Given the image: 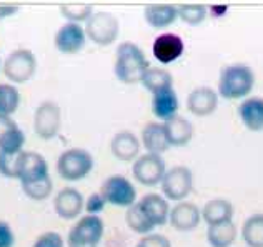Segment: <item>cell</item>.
I'll return each instance as SVG.
<instances>
[{
    "instance_id": "26",
    "label": "cell",
    "mask_w": 263,
    "mask_h": 247,
    "mask_svg": "<svg viewBox=\"0 0 263 247\" xmlns=\"http://www.w3.org/2000/svg\"><path fill=\"white\" fill-rule=\"evenodd\" d=\"M140 84L152 94H155L158 91H163V89L174 87V77H172V74L168 70H165V68L150 67L148 70L145 72Z\"/></svg>"
},
{
    "instance_id": "13",
    "label": "cell",
    "mask_w": 263,
    "mask_h": 247,
    "mask_svg": "<svg viewBox=\"0 0 263 247\" xmlns=\"http://www.w3.org/2000/svg\"><path fill=\"white\" fill-rule=\"evenodd\" d=\"M53 209L60 219L73 221V219H77L82 214V210L85 209V199L77 189L65 187L55 196Z\"/></svg>"
},
{
    "instance_id": "14",
    "label": "cell",
    "mask_w": 263,
    "mask_h": 247,
    "mask_svg": "<svg viewBox=\"0 0 263 247\" xmlns=\"http://www.w3.org/2000/svg\"><path fill=\"white\" fill-rule=\"evenodd\" d=\"M170 224L175 231L180 232H190L198 227L200 221H202V210L193 202H177L174 207L170 209Z\"/></svg>"
},
{
    "instance_id": "16",
    "label": "cell",
    "mask_w": 263,
    "mask_h": 247,
    "mask_svg": "<svg viewBox=\"0 0 263 247\" xmlns=\"http://www.w3.org/2000/svg\"><path fill=\"white\" fill-rule=\"evenodd\" d=\"M189 111L197 117H206L217 111L218 107V92L212 87H197L189 94L186 99Z\"/></svg>"
},
{
    "instance_id": "2",
    "label": "cell",
    "mask_w": 263,
    "mask_h": 247,
    "mask_svg": "<svg viewBox=\"0 0 263 247\" xmlns=\"http://www.w3.org/2000/svg\"><path fill=\"white\" fill-rule=\"evenodd\" d=\"M255 74L247 64H232L221 68L218 79V94L227 100L248 97L253 91Z\"/></svg>"
},
{
    "instance_id": "39",
    "label": "cell",
    "mask_w": 263,
    "mask_h": 247,
    "mask_svg": "<svg viewBox=\"0 0 263 247\" xmlns=\"http://www.w3.org/2000/svg\"><path fill=\"white\" fill-rule=\"evenodd\" d=\"M20 10L18 5H0V19L12 17Z\"/></svg>"
},
{
    "instance_id": "40",
    "label": "cell",
    "mask_w": 263,
    "mask_h": 247,
    "mask_svg": "<svg viewBox=\"0 0 263 247\" xmlns=\"http://www.w3.org/2000/svg\"><path fill=\"white\" fill-rule=\"evenodd\" d=\"M2 65H4V64H2V62H0V68H2Z\"/></svg>"
},
{
    "instance_id": "34",
    "label": "cell",
    "mask_w": 263,
    "mask_h": 247,
    "mask_svg": "<svg viewBox=\"0 0 263 247\" xmlns=\"http://www.w3.org/2000/svg\"><path fill=\"white\" fill-rule=\"evenodd\" d=\"M32 247H64V237L55 231H47L35 239Z\"/></svg>"
},
{
    "instance_id": "28",
    "label": "cell",
    "mask_w": 263,
    "mask_h": 247,
    "mask_svg": "<svg viewBox=\"0 0 263 247\" xmlns=\"http://www.w3.org/2000/svg\"><path fill=\"white\" fill-rule=\"evenodd\" d=\"M125 221L128 227L137 232V234H145L147 236L148 232H152L155 229V225L150 222V219L145 216V212L142 210V207L138 205V201L132 205V207L127 209V214H125Z\"/></svg>"
},
{
    "instance_id": "22",
    "label": "cell",
    "mask_w": 263,
    "mask_h": 247,
    "mask_svg": "<svg viewBox=\"0 0 263 247\" xmlns=\"http://www.w3.org/2000/svg\"><path fill=\"white\" fill-rule=\"evenodd\" d=\"M238 115L248 130L260 132L263 130V99L247 97L238 107Z\"/></svg>"
},
{
    "instance_id": "24",
    "label": "cell",
    "mask_w": 263,
    "mask_h": 247,
    "mask_svg": "<svg viewBox=\"0 0 263 247\" xmlns=\"http://www.w3.org/2000/svg\"><path fill=\"white\" fill-rule=\"evenodd\" d=\"M202 219L209 225H217L223 222H230L233 219V205L228 199H212L202 209Z\"/></svg>"
},
{
    "instance_id": "3",
    "label": "cell",
    "mask_w": 263,
    "mask_h": 247,
    "mask_svg": "<svg viewBox=\"0 0 263 247\" xmlns=\"http://www.w3.org/2000/svg\"><path fill=\"white\" fill-rule=\"evenodd\" d=\"M93 169V157L85 149L72 147L64 150L57 159V172L67 182L85 179Z\"/></svg>"
},
{
    "instance_id": "30",
    "label": "cell",
    "mask_w": 263,
    "mask_h": 247,
    "mask_svg": "<svg viewBox=\"0 0 263 247\" xmlns=\"http://www.w3.org/2000/svg\"><path fill=\"white\" fill-rule=\"evenodd\" d=\"M22 185V190L24 194L32 199V201H45V199L50 197L52 190H53V182H52V177L48 175L42 181H35V182H29V184H20Z\"/></svg>"
},
{
    "instance_id": "33",
    "label": "cell",
    "mask_w": 263,
    "mask_h": 247,
    "mask_svg": "<svg viewBox=\"0 0 263 247\" xmlns=\"http://www.w3.org/2000/svg\"><path fill=\"white\" fill-rule=\"evenodd\" d=\"M18 155H10L0 152V175L7 177V179H17V164Z\"/></svg>"
},
{
    "instance_id": "32",
    "label": "cell",
    "mask_w": 263,
    "mask_h": 247,
    "mask_svg": "<svg viewBox=\"0 0 263 247\" xmlns=\"http://www.w3.org/2000/svg\"><path fill=\"white\" fill-rule=\"evenodd\" d=\"M178 7V19H182L189 25L202 24L206 17V7L202 4H182Z\"/></svg>"
},
{
    "instance_id": "8",
    "label": "cell",
    "mask_w": 263,
    "mask_h": 247,
    "mask_svg": "<svg viewBox=\"0 0 263 247\" xmlns=\"http://www.w3.org/2000/svg\"><path fill=\"white\" fill-rule=\"evenodd\" d=\"M100 194L105 202L115 207H132L137 202V190L127 177L123 175H110L103 181L100 187Z\"/></svg>"
},
{
    "instance_id": "38",
    "label": "cell",
    "mask_w": 263,
    "mask_h": 247,
    "mask_svg": "<svg viewBox=\"0 0 263 247\" xmlns=\"http://www.w3.org/2000/svg\"><path fill=\"white\" fill-rule=\"evenodd\" d=\"M18 126L15 120H12V117H0V142H2L12 130H15Z\"/></svg>"
},
{
    "instance_id": "21",
    "label": "cell",
    "mask_w": 263,
    "mask_h": 247,
    "mask_svg": "<svg viewBox=\"0 0 263 247\" xmlns=\"http://www.w3.org/2000/svg\"><path fill=\"white\" fill-rule=\"evenodd\" d=\"M142 144L148 154L162 155L165 150H168L170 144L167 139V134H165L163 123L148 122L142 130Z\"/></svg>"
},
{
    "instance_id": "1",
    "label": "cell",
    "mask_w": 263,
    "mask_h": 247,
    "mask_svg": "<svg viewBox=\"0 0 263 247\" xmlns=\"http://www.w3.org/2000/svg\"><path fill=\"white\" fill-rule=\"evenodd\" d=\"M150 68V64L145 57L143 50L134 42H122L117 47L114 72L115 77L122 84L134 85L140 84L145 72Z\"/></svg>"
},
{
    "instance_id": "12",
    "label": "cell",
    "mask_w": 263,
    "mask_h": 247,
    "mask_svg": "<svg viewBox=\"0 0 263 247\" xmlns=\"http://www.w3.org/2000/svg\"><path fill=\"white\" fill-rule=\"evenodd\" d=\"M85 42H87L85 27L73 22H65L53 37L55 49L60 54H65V56H72V54L80 52L84 49Z\"/></svg>"
},
{
    "instance_id": "19",
    "label": "cell",
    "mask_w": 263,
    "mask_h": 247,
    "mask_svg": "<svg viewBox=\"0 0 263 247\" xmlns=\"http://www.w3.org/2000/svg\"><path fill=\"white\" fill-rule=\"evenodd\" d=\"M138 205H140L142 210L145 212V216L150 219V222L154 224L155 227L167 224V221L170 219V207H168L167 199L158 194L143 196L140 201H138Z\"/></svg>"
},
{
    "instance_id": "10",
    "label": "cell",
    "mask_w": 263,
    "mask_h": 247,
    "mask_svg": "<svg viewBox=\"0 0 263 247\" xmlns=\"http://www.w3.org/2000/svg\"><path fill=\"white\" fill-rule=\"evenodd\" d=\"M193 189V174L189 167L175 166L167 170L162 181V192L168 201L182 202Z\"/></svg>"
},
{
    "instance_id": "17",
    "label": "cell",
    "mask_w": 263,
    "mask_h": 247,
    "mask_svg": "<svg viewBox=\"0 0 263 247\" xmlns=\"http://www.w3.org/2000/svg\"><path fill=\"white\" fill-rule=\"evenodd\" d=\"M110 150H112L115 159L122 162L137 161L138 152H140V140L130 130H120V132L114 135L112 142H110Z\"/></svg>"
},
{
    "instance_id": "37",
    "label": "cell",
    "mask_w": 263,
    "mask_h": 247,
    "mask_svg": "<svg viewBox=\"0 0 263 247\" xmlns=\"http://www.w3.org/2000/svg\"><path fill=\"white\" fill-rule=\"evenodd\" d=\"M15 245V234L9 222L0 221V247H13Z\"/></svg>"
},
{
    "instance_id": "20",
    "label": "cell",
    "mask_w": 263,
    "mask_h": 247,
    "mask_svg": "<svg viewBox=\"0 0 263 247\" xmlns=\"http://www.w3.org/2000/svg\"><path fill=\"white\" fill-rule=\"evenodd\" d=\"M178 97L177 92L174 91V87L163 89V91H158L154 94L152 97V112L157 119L160 120H168L174 115L178 114Z\"/></svg>"
},
{
    "instance_id": "36",
    "label": "cell",
    "mask_w": 263,
    "mask_h": 247,
    "mask_svg": "<svg viewBox=\"0 0 263 247\" xmlns=\"http://www.w3.org/2000/svg\"><path fill=\"white\" fill-rule=\"evenodd\" d=\"M105 199L100 194V192H95V194L90 196L87 201H85V210L87 214H92V216H99L100 212L105 209Z\"/></svg>"
},
{
    "instance_id": "18",
    "label": "cell",
    "mask_w": 263,
    "mask_h": 247,
    "mask_svg": "<svg viewBox=\"0 0 263 247\" xmlns=\"http://www.w3.org/2000/svg\"><path fill=\"white\" fill-rule=\"evenodd\" d=\"M165 127V134H167V139L170 147H182L186 146L192 137H193V126L189 119H185L183 115H174L172 119L163 122Z\"/></svg>"
},
{
    "instance_id": "29",
    "label": "cell",
    "mask_w": 263,
    "mask_h": 247,
    "mask_svg": "<svg viewBox=\"0 0 263 247\" xmlns=\"http://www.w3.org/2000/svg\"><path fill=\"white\" fill-rule=\"evenodd\" d=\"M20 92L12 84H0V117H10L18 109Z\"/></svg>"
},
{
    "instance_id": "5",
    "label": "cell",
    "mask_w": 263,
    "mask_h": 247,
    "mask_svg": "<svg viewBox=\"0 0 263 247\" xmlns=\"http://www.w3.org/2000/svg\"><path fill=\"white\" fill-rule=\"evenodd\" d=\"M4 75L9 79V84H25L29 82L37 70L35 54L29 49H17L10 52L2 65Z\"/></svg>"
},
{
    "instance_id": "7",
    "label": "cell",
    "mask_w": 263,
    "mask_h": 247,
    "mask_svg": "<svg viewBox=\"0 0 263 247\" xmlns=\"http://www.w3.org/2000/svg\"><path fill=\"white\" fill-rule=\"evenodd\" d=\"M62 127L60 105L53 100H44L33 114V130L39 139L52 140L59 135Z\"/></svg>"
},
{
    "instance_id": "31",
    "label": "cell",
    "mask_w": 263,
    "mask_h": 247,
    "mask_svg": "<svg viewBox=\"0 0 263 247\" xmlns=\"http://www.w3.org/2000/svg\"><path fill=\"white\" fill-rule=\"evenodd\" d=\"M60 13L67 19V22L82 24L93 15V7L88 4H65L60 5Z\"/></svg>"
},
{
    "instance_id": "27",
    "label": "cell",
    "mask_w": 263,
    "mask_h": 247,
    "mask_svg": "<svg viewBox=\"0 0 263 247\" xmlns=\"http://www.w3.org/2000/svg\"><path fill=\"white\" fill-rule=\"evenodd\" d=\"M241 237L248 247H263V214H253L243 222Z\"/></svg>"
},
{
    "instance_id": "25",
    "label": "cell",
    "mask_w": 263,
    "mask_h": 247,
    "mask_svg": "<svg viewBox=\"0 0 263 247\" xmlns=\"http://www.w3.org/2000/svg\"><path fill=\"white\" fill-rule=\"evenodd\" d=\"M237 239V227L233 221L209 225L206 229V241L212 247H230Z\"/></svg>"
},
{
    "instance_id": "6",
    "label": "cell",
    "mask_w": 263,
    "mask_h": 247,
    "mask_svg": "<svg viewBox=\"0 0 263 247\" xmlns=\"http://www.w3.org/2000/svg\"><path fill=\"white\" fill-rule=\"evenodd\" d=\"M85 33L95 45H112L120 33V22L110 12H93V15L85 22Z\"/></svg>"
},
{
    "instance_id": "15",
    "label": "cell",
    "mask_w": 263,
    "mask_h": 247,
    "mask_svg": "<svg viewBox=\"0 0 263 247\" xmlns=\"http://www.w3.org/2000/svg\"><path fill=\"white\" fill-rule=\"evenodd\" d=\"M185 50V42L182 37L177 36V33H162L154 40V45H152V52H154V57L162 62V64H172L177 59L183 56Z\"/></svg>"
},
{
    "instance_id": "11",
    "label": "cell",
    "mask_w": 263,
    "mask_h": 247,
    "mask_svg": "<svg viewBox=\"0 0 263 247\" xmlns=\"http://www.w3.org/2000/svg\"><path fill=\"white\" fill-rule=\"evenodd\" d=\"M48 175V164L42 154L33 150H24L20 154L17 164V181H20V184L42 181Z\"/></svg>"
},
{
    "instance_id": "9",
    "label": "cell",
    "mask_w": 263,
    "mask_h": 247,
    "mask_svg": "<svg viewBox=\"0 0 263 247\" xmlns=\"http://www.w3.org/2000/svg\"><path fill=\"white\" fill-rule=\"evenodd\" d=\"M132 174L138 184L154 187V185L162 184L165 174H167V167H165L162 155L147 152L138 155V159L134 162V167H132Z\"/></svg>"
},
{
    "instance_id": "23",
    "label": "cell",
    "mask_w": 263,
    "mask_h": 247,
    "mask_svg": "<svg viewBox=\"0 0 263 247\" xmlns=\"http://www.w3.org/2000/svg\"><path fill=\"white\" fill-rule=\"evenodd\" d=\"M145 20L154 29H165L178 19V7L172 4H154L145 7Z\"/></svg>"
},
{
    "instance_id": "35",
    "label": "cell",
    "mask_w": 263,
    "mask_h": 247,
    "mask_svg": "<svg viewBox=\"0 0 263 247\" xmlns=\"http://www.w3.org/2000/svg\"><path fill=\"white\" fill-rule=\"evenodd\" d=\"M137 247H172V244L163 234H147L138 241Z\"/></svg>"
},
{
    "instance_id": "4",
    "label": "cell",
    "mask_w": 263,
    "mask_h": 247,
    "mask_svg": "<svg viewBox=\"0 0 263 247\" xmlns=\"http://www.w3.org/2000/svg\"><path fill=\"white\" fill-rule=\"evenodd\" d=\"M103 232H105V224H103L100 216L87 214L80 217L75 222L73 227L68 231L67 245L68 247H99Z\"/></svg>"
}]
</instances>
